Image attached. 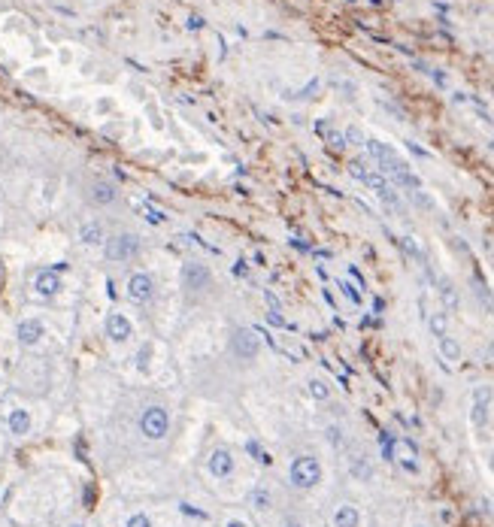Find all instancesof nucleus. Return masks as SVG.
<instances>
[{
    "instance_id": "obj_1",
    "label": "nucleus",
    "mask_w": 494,
    "mask_h": 527,
    "mask_svg": "<svg viewBox=\"0 0 494 527\" xmlns=\"http://www.w3.org/2000/svg\"><path fill=\"white\" fill-rule=\"evenodd\" d=\"M37 409H40L37 403L19 400V397H10L0 403V428H4V437L13 443H25L31 437H37V431L43 425V415Z\"/></svg>"
},
{
    "instance_id": "obj_2",
    "label": "nucleus",
    "mask_w": 494,
    "mask_h": 527,
    "mask_svg": "<svg viewBox=\"0 0 494 527\" xmlns=\"http://www.w3.org/2000/svg\"><path fill=\"white\" fill-rule=\"evenodd\" d=\"M364 146H367L370 158L379 164V170H382L394 185L410 188V194L422 191V179L410 170V164H407L404 158H398V152H394L391 146H385V143H379V140H367Z\"/></svg>"
},
{
    "instance_id": "obj_3",
    "label": "nucleus",
    "mask_w": 494,
    "mask_h": 527,
    "mask_svg": "<svg viewBox=\"0 0 494 527\" xmlns=\"http://www.w3.org/2000/svg\"><path fill=\"white\" fill-rule=\"evenodd\" d=\"M13 337H16V346L22 352H31V355L43 352L46 343H49V322L43 319L40 312H28V315H22V319L16 322Z\"/></svg>"
},
{
    "instance_id": "obj_4",
    "label": "nucleus",
    "mask_w": 494,
    "mask_h": 527,
    "mask_svg": "<svg viewBox=\"0 0 494 527\" xmlns=\"http://www.w3.org/2000/svg\"><path fill=\"white\" fill-rule=\"evenodd\" d=\"M137 431L149 443H161L170 434V409L164 403H146L137 418Z\"/></svg>"
},
{
    "instance_id": "obj_5",
    "label": "nucleus",
    "mask_w": 494,
    "mask_h": 527,
    "mask_svg": "<svg viewBox=\"0 0 494 527\" xmlns=\"http://www.w3.org/2000/svg\"><path fill=\"white\" fill-rule=\"evenodd\" d=\"M28 291H31L34 300H43V303L61 297V291H64L61 267H40V270H34V276L28 282Z\"/></svg>"
},
{
    "instance_id": "obj_6",
    "label": "nucleus",
    "mask_w": 494,
    "mask_h": 527,
    "mask_svg": "<svg viewBox=\"0 0 494 527\" xmlns=\"http://www.w3.org/2000/svg\"><path fill=\"white\" fill-rule=\"evenodd\" d=\"M140 255V237L131 234V231H116V234H107V243H104V258L110 264H128Z\"/></svg>"
},
{
    "instance_id": "obj_7",
    "label": "nucleus",
    "mask_w": 494,
    "mask_h": 527,
    "mask_svg": "<svg viewBox=\"0 0 494 527\" xmlns=\"http://www.w3.org/2000/svg\"><path fill=\"white\" fill-rule=\"evenodd\" d=\"M288 479H291L294 488H301V491L316 488L322 482V464H319V458L298 455V458L291 461V467H288Z\"/></svg>"
},
{
    "instance_id": "obj_8",
    "label": "nucleus",
    "mask_w": 494,
    "mask_h": 527,
    "mask_svg": "<svg viewBox=\"0 0 494 527\" xmlns=\"http://www.w3.org/2000/svg\"><path fill=\"white\" fill-rule=\"evenodd\" d=\"M104 337L113 349H122L134 340V322L131 315L122 312V309H110L107 319H104Z\"/></svg>"
},
{
    "instance_id": "obj_9",
    "label": "nucleus",
    "mask_w": 494,
    "mask_h": 527,
    "mask_svg": "<svg viewBox=\"0 0 494 527\" xmlns=\"http://www.w3.org/2000/svg\"><path fill=\"white\" fill-rule=\"evenodd\" d=\"M125 294H128V300H131V303H137V306H149V303L155 300V294H158L155 276H152V273H146V270L131 273V276H128V282H125Z\"/></svg>"
},
{
    "instance_id": "obj_10",
    "label": "nucleus",
    "mask_w": 494,
    "mask_h": 527,
    "mask_svg": "<svg viewBox=\"0 0 494 527\" xmlns=\"http://www.w3.org/2000/svg\"><path fill=\"white\" fill-rule=\"evenodd\" d=\"M182 288L185 294L197 297V294H207L213 288V270L207 264H197V261H188L182 267Z\"/></svg>"
},
{
    "instance_id": "obj_11",
    "label": "nucleus",
    "mask_w": 494,
    "mask_h": 527,
    "mask_svg": "<svg viewBox=\"0 0 494 527\" xmlns=\"http://www.w3.org/2000/svg\"><path fill=\"white\" fill-rule=\"evenodd\" d=\"M231 352L237 361H255L258 352H261V334L252 331V328H237L231 334Z\"/></svg>"
},
{
    "instance_id": "obj_12",
    "label": "nucleus",
    "mask_w": 494,
    "mask_h": 527,
    "mask_svg": "<svg viewBox=\"0 0 494 527\" xmlns=\"http://www.w3.org/2000/svg\"><path fill=\"white\" fill-rule=\"evenodd\" d=\"M76 243H79L82 249H104V243H107V228H104V222H101V219H85V222H79V228H76Z\"/></svg>"
},
{
    "instance_id": "obj_13",
    "label": "nucleus",
    "mask_w": 494,
    "mask_h": 527,
    "mask_svg": "<svg viewBox=\"0 0 494 527\" xmlns=\"http://www.w3.org/2000/svg\"><path fill=\"white\" fill-rule=\"evenodd\" d=\"M85 197H88L91 206L104 209V206H113V203L119 200V188H116L113 182H107V179H94V182L88 185Z\"/></svg>"
},
{
    "instance_id": "obj_14",
    "label": "nucleus",
    "mask_w": 494,
    "mask_h": 527,
    "mask_svg": "<svg viewBox=\"0 0 494 527\" xmlns=\"http://www.w3.org/2000/svg\"><path fill=\"white\" fill-rule=\"evenodd\" d=\"M234 467H237V464H234V452L225 449V446L213 449L210 458H207V470H210L213 479H228V476H234Z\"/></svg>"
},
{
    "instance_id": "obj_15",
    "label": "nucleus",
    "mask_w": 494,
    "mask_h": 527,
    "mask_svg": "<svg viewBox=\"0 0 494 527\" xmlns=\"http://www.w3.org/2000/svg\"><path fill=\"white\" fill-rule=\"evenodd\" d=\"M488 406H491V388L488 385H476L473 388V403H470V421H473V428H485V421H488Z\"/></svg>"
},
{
    "instance_id": "obj_16",
    "label": "nucleus",
    "mask_w": 494,
    "mask_h": 527,
    "mask_svg": "<svg viewBox=\"0 0 494 527\" xmlns=\"http://www.w3.org/2000/svg\"><path fill=\"white\" fill-rule=\"evenodd\" d=\"M394 461H398L407 473H416V470H419V464H416V449H413V443H407V440L394 443Z\"/></svg>"
},
{
    "instance_id": "obj_17",
    "label": "nucleus",
    "mask_w": 494,
    "mask_h": 527,
    "mask_svg": "<svg viewBox=\"0 0 494 527\" xmlns=\"http://www.w3.org/2000/svg\"><path fill=\"white\" fill-rule=\"evenodd\" d=\"M358 524H361L358 506H352V503L337 506V512H334V527H358Z\"/></svg>"
},
{
    "instance_id": "obj_18",
    "label": "nucleus",
    "mask_w": 494,
    "mask_h": 527,
    "mask_svg": "<svg viewBox=\"0 0 494 527\" xmlns=\"http://www.w3.org/2000/svg\"><path fill=\"white\" fill-rule=\"evenodd\" d=\"M119 527H155V521L146 509H131V512H125Z\"/></svg>"
},
{
    "instance_id": "obj_19",
    "label": "nucleus",
    "mask_w": 494,
    "mask_h": 527,
    "mask_svg": "<svg viewBox=\"0 0 494 527\" xmlns=\"http://www.w3.org/2000/svg\"><path fill=\"white\" fill-rule=\"evenodd\" d=\"M428 328H431V334H434L437 340L446 337V334H449V315H446L443 309L431 312V315H428Z\"/></svg>"
},
{
    "instance_id": "obj_20",
    "label": "nucleus",
    "mask_w": 494,
    "mask_h": 527,
    "mask_svg": "<svg viewBox=\"0 0 494 527\" xmlns=\"http://www.w3.org/2000/svg\"><path fill=\"white\" fill-rule=\"evenodd\" d=\"M155 349H158V346H155L152 340H146V343L137 349L134 361H137V370H140V373H149V370H152V355H155Z\"/></svg>"
},
{
    "instance_id": "obj_21",
    "label": "nucleus",
    "mask_w": 494,
    "mask_h": 527,
    "mask_svg": "<svg viewBox=\"0 0 494 527\" xmlns=\"http://www.w3.org/2000/svg\"><path fill=\"white\" fill-rule=\"evenodd\" d=\"M440 300L446 306V312H455L458 309V291L449 279H440Z\"/></svg>"
},
{
    "instance_id": "obj_22",
    "label": "nucleus",
    "mask_w": 494,
    "mask_h": 527,
    "mask_svg": "<svg viewBox=\"0 0 494 527\" xmlns=\"http://www.w3.org/2000/svg\"><path fill=\"white\" fill-rule=\"evenodd\" d=\"M249 506H252V509H261V512H264V509H270V506H273L270 491H267L264 485H255V488H252V494H249Z\"/></svg>"
},
{
    "instance_id": "obj_23",
    "label": "nucleus",
    "mask_w": 494,
    "mask_h": 527,
    "mask_svg": "<svg viewBox=\"0 0 494 527\" xmlns=\"http://www.w3.org/2000/svg\"><path fill=\"white\" fill-rule=\"evenodd\" d=\"M437 343H440V355H443L446 361H461V346H458L455 337L446 334V337H440Z\"/></svg>"
},
{
    "instance_id": "obj_24",
    "label": "nucleus",
    "mask_w": 494,
    "mask_h": 527,
    "mask_svg": "<svg viewBox=\"0 0 494 527\" xmlns=\"http://www.w3.org/2000/svg\"><path fill=\"white\" fill-rule=\"evenodd\" d=\"M349 470H352V476H355L358 482H370V476H373V467H370L361 455H358V458H352Z\"/></svg>"
},
{
    "instance_id": "obj_25",
    "label": "nucleus",
    "mask_w": 494,
    "mask_h": 527,
    "mask_svg": "<svg viewBox=\"0 0 494 527\" xmlns=\"http://www.w3.org/2000/svg\"><path fill=\"white\" fill-rule=\"evenodd\" d=\"M307 391H310L313 400H328V397H331V385H328L325 379H310V382H307Z\"/></svg>"
},
{
    "instance_id": "obj_26",
    "label": "nucleus",
    "mask_w": 494,
    "mask_h": 527,
    "mask_svg": "<svg viewBox=\"0 0 494 527\" xmlns=\"http://www.w3.org/2000/svg\"><path fill=\"white\" fill-rule=\"evenodd\" d=\"M401 243H404V249H407V252H410V255H413L416 261H422V264L428 261V258H425V252H422V249L416 246V240H413V237H404Z\"/></svg>"
},
{
    "instance_id": "obj_27",
    "label": "nucleus",
    "mask_w": 494,
    "mask_h": 527,
    "mask_svg": "<svg viewBox=\"0 0 494 527\" xmlns=\"http://www.w3.org/2000/svg\"><path fill=\"white\" fill-rule=\"evenodd\" d=\"M246 449H249V455H252V458H255V461H264V464H267V461H270V458H267V455H264V449H261V446H258V443H255V440H249V443H246Z\"/></svg>"
},
{
    "instance_id": "obj_28",
    "label": "nucleus",
    "mask_w": 494,
    "mask_h": 527,
    "mask_svg": "<svg viewBox=\"0 0 494 527\" xmlns=\"http://www.w3.org/2000/svg\"><path fill=\"white\" fill-rule=\"evenodd\" d=\"M267 322H270L273 328H282V325H285V319H282L279 309H270V312H267Z\"/></svg>"
},
{
    "instance_id": "obj_29",
    "label": "nucleus",
    "mask_w": 494,
    "mask_h": 527,
    "mask_svg": "<svg viewBox=\"0 0 494 527\" xmlns=\"http://www.w3.org/2000/svg\"><path fill=\"white\" fill-rule=\"evenodd\" d=\"M346 140H352L355 146H364V143H367V140H364V134H361L358 128H349V131H346Z\"/></svg>"
},
{
    "instance_id": "obj_30",
    "label": "nucleus",
    "mask_w": 494,
    "mask_h": 527,
    "mask_svg": "<svg viewBox=\"0 0 494 527\" xmlns=\"http://www.w3.org/2000/svg\"><path fill=\"white\" fill-rule=\"evenodd\" d=\"M328 443L331 446H343V434L337 428H328Z\"/></svg>"
},
{
    "instance_id": "obj_31",
    "label": "nucleus",
    "mask_w": 494,
    "mask_h": 527,
    "mask_svg": "<svg viewBox=\"0 0 494 527\" xmlns=\"http://www.w3.org/2000/svg\"><path fill=\"white\" fill-rule=\"evenodd\" d=\"M222 527H249V524H246V518H240V515H231V518H228Z\"/></svg>"
},
{
    "instance_id": "obj_32",
    "label": "nucleus",
    "mask_w": 494,
    "mask_h": 527,
    "mask_svg": "<svg viewBox=\"0 0 494 527\" xmlns=\"http://www.w3.org/2000/svg\"><path fill=\"white\" fill-rule=\"evenodd\" d=\"M340 288H343V291H346V297H349V300H355V303H358V300H361V294H358V291H355V288H352V285H349V282H343V285H340Z\"/></svg>"
},
{
    "instance_id": "obj_33",
    "label": "nucleus",
    "mask_w": 494,
    "mask_h": 527,
    "mask_svg": "<svg viewBox=\"0 0 494 527\" xmlns=\"http://www.w3.org/2000/svg\"><path fill=\"white\" fill-rule=\"evenodd\" d=\"M313 91H319V79H313V82H310V85H307L298 97H313Z\"/></svg>"
},
{
    "instance_id": "obj_34",
    "label": "nucleus",
    "mask_w": 494,
    "mask_h": 527,
    "mask_svg": "<svg viewBox=\"0 0 494 527\" xmlns=\"http://www.w3.org/2000/svg\"><path fill=\"white\" fill-rule=\"evenodd\" d=\"M61 527H88V521H85V518H67Z\"/></svg>"
},
{
    "instance_id": "obj_35",
    "label": "nucleus",
    "mask_w": 494,
    "mask_h": 527,
    "mask_svg": "<svg viewBox=\"0 0 494 527\" xmlns=\"http://www.w3.org/2000/svg\"><path fill=\"white\" fill-rule=\"evenodd\" d=\"M282 527H304V524H301V521H294V518H288V521H285Z\"/></svg>"
},
{
    "instance_id": "obj_36",
    "label": "nucleus",
    "mask_w": 494,
    "mask_h": 527,
    "mask_svg": "<svg viewBox=\"0 0 494 527\" xmlns=\"http://www.w3.org/2000/svg\"><path fill=\"white\" fill-rule=\"evenodd\" d=\"M0 225H4V200H0Z\"/></svg>"
},
{
    "instance_id": "obj_37",
    "label": "nucleus",
    "mask_w": 494,
    "mask_h": 527,
    "mask_svg": "<svg viewBox=\"0 0 494 527\" xmlns=\"http://www.w3.org/2000/svg\"><path fill=\"white\" fill-rule=\"evenodd\" d=\"M488 467H491V473H494V452L488 455Z\"/></svg>"
},
{
    "instance_id": "obj_38",
    "label": "nucleus",
    "mask_w": 494,
    "mask_h": 527,
    "mask_svg": "<svg viewBox=\"0 0 494 527\" xmlns=\"http://www.w3.org/2000/svg\"><path fill=\"white\" fill-rule=\"evenodd\" d=\"M488 358L494 361V340H491V346H488Z\"/></svg>"
},
{
    "instance_id": "obj_39",
    "label": "nucleus",
    "mask_w": 494,
    "mask_h": 527,
    "mask_svg": "<svg viewBox=\"0 0 494 527\" xmlns=\"http://www.w3.org/2000/svg\"><path fill=\"white\" fill-rule=\"evenodd\" d=\"M0 391H4V376H0Z\"/></svg>"
}]
</instances>
